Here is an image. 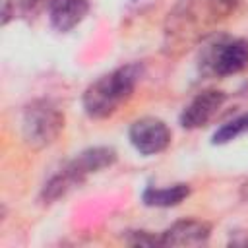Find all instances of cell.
<instances>
[{
    "label": "cell",
    "mask_w": 248,
    "mask_h": 248,
    "mask_svg": "<svg viewBox=\"0 0 248 248\" xmlns=\"http://www.w3.org/2000/svg\"><path fill=\"white\" fill-rule=\"evenodd\" d=\"M143 66L138 62L120 66L99 79H95L83 91V110L89 118H107L114 114L120 105H124L136 91L138 83L141 81Z\"/></svg>",
    "instance_id": "obj_1"
},
{
    "label": "cell",
    "mask_w": 248,
    "mask_h": 248,
    "mask_svg": "<svg viewBox=\"0 0 248 248\" xmlns=\"http://www.w3.org/2000/svg\"><path fill=\"white\" fill-rule=\"evenodd\" d=\"M116 161V151L107 145H97L83 149L79 155H76L64 169H60L58 174H54L41 192V200L45 203H52L58 198L66 196L72 188L79 186L89 174L101 172L103 169L112 167Z\"/></svg>",
    "instance_id": "obj_2"
},
{
    "label": "cell",
    "mask_w": 248,
    "mask_h": 248,
    "mask_svg": "<svg viewBox=\"0 0 248 248\" xmlns=\"http://www.w3.org/2000/svg\"><path fill=\"white\" fill-rule=\"evenodd\" d=\"M64 130V112L50 99L31 101L21 114V136L35 149L54 143Z\"/></svg>",
    "instance_id": "obj_3"
},
{
    "label": "cell",
    "mask_w": 248,
    "mask_h": 248,
    "mask_svg": "<svg viewBox=\"0 0 248 248\" xmlns=\"http://www.w3.org/2000/svg\"><path fill=\"white\" fill-rule=\"evenodd\" d=\"M128 140L132 147L141 155H157L163 153L172 140L169 126L157 116H141L132 122L128 130Z\"/></svg>",
    "instance_id": "obj_4"
},
{
    "label": "cell",
    "mask_w": 248,
    "mask_h": 248,
    "mask_svg": "<svg viewBox=\"0 0 248 248\" xmlns=\"http://www.w3.org/2000/svg\"><path fill=\"white\" fill-rule=\"evenodd\" d=\"M205 66L215 76H232L248 66L246 39H221L205 54Z\"/></svg>",
    "instance_id": "obj_5"
},
{
    "label": "cell",
    "mask_w": 248,
    "mask_h": 248,
    "mask_svg": "<svg viewBox=\"0 0 248 248\" xmlns=\"http://www.w3.org/2000/svg\"><path fill=\"white\" fill-rule=\"evenodd\" d=\"M227 95L219 89H205L198 93L180 112V126L186 130H198L205 126L223 107Z\"/></svg>",
    "instance_id": "obj_6"
},
{
    "label": "cell",
    "mask_w": 248,
    "mask_h": 248,
    "mask_svg": "<svg viewBox=\"0 0 248 248\" xmlns=\"http://www.w3.org/2000/svg\"><path fill=\"white\" fill-rule=\"evenodd\" d=\"M211 227L200 219H182L161 232V246H202L209 240Z\"/></svg>",
    "instance_id": "obj_7"
},
{
    "label": "cell",
    "mask_w": 248,
    "mask_h": 248,
    "mask_svg": "<svg viewBox=\"0 0 248 248\" xmlns=\"http://www.w3.org/2000/svg\"><path fill=\"white\" fill-rule=\"evenodd\" d=\"M89 12V0H48L46 16L50 25L60 31L68 33L78 27Z\"/></svg>",
    "instance_id": "obj_8"
},
{
    "label": "cell",
    "mask_w": 248,
    "mask_h": 248,
    "mask_svg": "<svg viewBox=\"0 0 248 248\" xmlns=\"http://www.w3.org/2000/svg\"><path fill=\"white\" fill-rule=\"evenodd\" d=\"M190 184L186 182H178V184H170V186H149L141 192V202L147 207H174L178 203H182L188 196H190Z\"/></svg>",
    "instance_id": "obj_9"
},
{
    "label": "cell",
    "mask_w": 248,
    "mask_h": 248,
    "mask_svg": "<svg viewBox=\"0 0 248 248\" xmlns=\"http://www.w3.org/2000/svg\"><path fill=\"white\" fill-rule=\"evenodd\" d=\"M244 134H248V112H244V114H240V116L229 120V122L223 124L221 128H217V132L213 134L211 141H213L215 145H223V143L234 141L236 138H240V136H244Z\"/></svg>",
    "instance_id": "obj_10"
},
{
    "label": "cell",
    "mask_w": 248,
    "mask_h": 248,
    "mask_svg": "<svg viewBox=\"0 0 248 248\" xmlns=\"http://www.w3.org/2000/svg\"><path fill=\"white\" fill-rule=\"evenodd\" d=\"M43 0H6L4 2V23L10 16H33L41 8Z\"/></svg>",
    "instance_id": "obj_11"
},
{
    "label": "cell",
    "mask_w": 248,
    "mask_h": 248,
    "mask_svg": "<svg viewBox=\"0 0 248 248\" xmlns=\"http://www.w3.org/2000/svg\"><path fill=\"white\" fill-rule=\"evenodd\" d=\"M126 242L132 246H161V236H153L147 231H134L130 232Z\"/></svg>",
    "instance_id": "obj_12"
},
{
    "label": "cell",
    "mask_w": 248,
    "mask_h": 248,
    "mask_svg": "<svg viewBox=\"0 0 248 248\" xmlns=\"http://www.w3.org/2000/svg\"><path fill=\"white\" fill-rule=\"evenodd\" d=\"M242 194H244V198L248 200V180L244 182V186H242Z\"/></svg>",
    "instance_id": "obj_13"
}]
</instances>
